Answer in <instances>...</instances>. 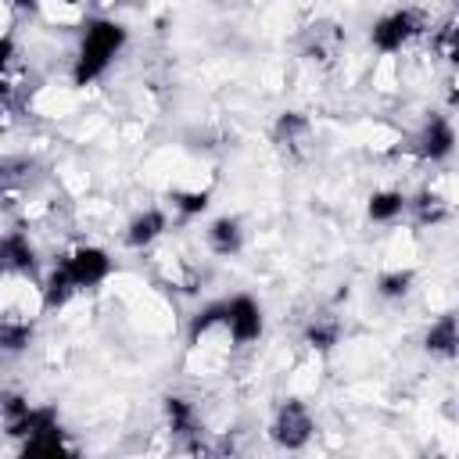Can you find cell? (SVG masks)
<instances>
[{
  "label": "cell",
  "mask_w": 459,
  "mask_h": 459,
  "mask_svg": "<svg viewBox=\"0 0 459 459\" xmlns=\"http://www.w3.org/2000/svg\"><path fill=\"white\" fill-rule=\"evenodd\" d=\"M122 47H126V29L118 22H108V18L86 22L82 39H79V54H75V68H72L75 86L100 79Z\"/></svg>",
  "instance_id": "obj_1"
},
{
  "label": "cell",
  "mask_w": 459,
  "mask_h": 459,
  "mask_svg": "<svg viewBox=\"0 0 459 459\" xmlns=\"http://www.w3.org/2000/svg\"><path fill=\"white\" fill-rule=\"evenodd\" d=\"M423 29V14L420 11H391V14H384L373 29H369V43L377 47V50H384V54H394V50H402L416 32Z\"/></svg>",
  "instance_id": "obj_2"
},
{
  "label": "cell",
  "mask_w": 459,
  "mask_h": 459,
  "mask_svg": "<svg viewBox=\"0 0 459 459\" xmlns=\"http://www.w3.org/2000/svg\"><path fill=\"white\" fill-rule=\"evenodd\" d=\"M308 437H312V416H308V409L301 402H283L280 412H276V420H273V441L280 448H290L294 452V448H305Z\"/></svg>",
  "instance_id": "obj_3"
},
{
  "label": "cell",
  "mask_w": 459,
  "mask_h": 459,
  "mask_svg": "<svg viewBox=\"0 0 459 459\" xmlns=\"http://www.w3.org/2000/svg\"><path fill=\"white\" fill-rule=\"evenodd\" d=\"M273 140L283 151V158L290 161H305L308 158V143H312V126L301 111H283L273 126Z\"/></svg>",
  "instance_id": "obj_4"
},
{
  "label": "cell",
  "mask_w": 459,
  "mask_h": 459,
  "mask_svg": "<svg viewBox=\"0 0 459 459\" xmlns=\"http://www.w3.org/2000/svg\"><path fill=\"white\" fill-rule=\"evenodd\" d=\"M61 265L72 273L75 287L86 290V287H97V283L111 273V255H108L104 247H90V244H86V247H75L72 255H65Z\"/></svg>",
  "instance_id": "obj_5"
},
{
  "label": "cell",
  "mask_w": 459,
  "mask_h": 459,
  "mask_svg": "<svg viewBox=\"0 0 459 459\" xmlns=\"http://www.w3.org/2000/svg\"><path fill=\"white\" fill-rule=\"evenodd\" d=\"M226 330L233 337V344H251L262 337V308L255 298L237 294L230 298V312H226Z\"/></svg>",
  "instance_id": "obj_6"
},
{
  "label": "cell",
  "mask_w": 459,
  "mask_h": 459,
  "mask_svg": "<svg viewBox=\"0 0 459 459\" xmlns=\"http://www.w3.org/2000/svg\"><path fill=\"white\" fill-rule=\"evenodd\" d=\"M455 151V129L445 115H430L416 136V154L423 161H445Z\"/></svg>",
  "instance_id": "obj_7"
},
{
  "label": "cell",
  "mask_w": 459,
  "mask_h": 459,
  "mask_svg": "<svg viewBox=\"0 0 459 459\" xmlns=\"http://www.w3.org/2000/svg\"><path fill=\"white\" fill-rule=\"evenodd\" d=\"M423 348L437 359L459 355V319L455 316H437L423 333Z\"/></svg>",
  "instance_id": "obj_8"
},
{
  "label": "cell",
  "mask_w": 459,
  "mask_h": 459,
  "mask_svg": "<svg viewBox=\"0 0 459 459\" xmlns=\"http://www.w3.org/2000/svg\"><path fill=\"white\" fill-rule=\"evenodd\" d=\"M161 233H165V212L147 208V212H140V215L126 226V244L140 251V247H151Z\"/></svg>",
  "instance_id": "obj_9"
},
{
  "label": "cell",
  "mask_w": 459,
  "mask_h": 459,
  "mask_svg": "<svg viewBox=\"0 0 459 459\" xmlns=\"http://www.w3.org/2000/svg\"><path fill=\"white\" fill-rule=\"evenodd\" d=\"M240 244H244V233H240V222H237V219L222 215V219H215V222L208 226V247H212L215 255H237Z\"/></svg>",
  "instance_id": "obj_10"
},
{
  "label": "cell",
  "mask_w": 459,
  "mask_h": 459,
  "mask_svg": "<svg viewBox=\"0 0 459 459\" xmlns=\"http://www.w3.org/2000/svg\"><path fill=\"white\" fill-rule=\"evenodd\" d=\"M4 262H7L11 273H25V276L36 273V251L22 233H7L4 237Z\"/></svg>",
  "instance_id": "obj_11"
},
{
  "label": "cell",
  "mask_w": 459,
  "mask_h": 459,
  "mask_svg": "<svg viewBox=\"0 0 459 459\" xmlns=\"http://www.w3.org/2000/svg\"><path fill=\"white\" fill-rule=\"evenodd\" d=\"M79 287H75V280H72V273L57 262L54 269H50V276H47V283H43V305L47 308H61L72 294H75Z\"/></svg>",
  "instance_id": "obj_12"
},
{
  "label": "cell",
  "mask_w": 459,
  "mask_h": 459,
  "mask_svg": "<svg viewBox=\"0 0 459 459\" xmlns=\"http://www.w3.org/2000/svg\"><path fill=\"white\" fill-rule=\"evenodd\" d=\"M405 208H409V201H405L398 190H380V194L369 197L366 215H369L373 222H391V219H398Z\"/></svg>",
  "instance_id": "obj_13"
},
{
  "label": "cell",
  "mask_w": 459,
  "mask_h": 459,
  "mask_svg": "<svg viewBox=\"0 0 459 459\" xmlns=\"http://www.w3.org/2000/svg\"><path fill=\"white\" fill-rule=\"evenodd\" d=\"M165 416H169V427L176 434H194L197 430V416H194V405L179 394H169L165 398Z\"/></svg>",
  "instance_id": "obj_14"
},
{
  "label": "cell",
  "mask_w": 459,
  "mask_h": 459,
  "mask_svg": "<svg viewBox=\"0 0 459 459\" xmlns=\"http://www.w3.org/2000/svg\"><path fill=\"white\" fill-rule=\"evenodd\" d=\"M337 337H341V323H337L333 316H316V319L308 323V330H305V341H308L312 348H319V351L333 348Z\"/></svg>",
  "instance_id": "obj_15"
},
{
  "label": "cell",
  "mask_w": 459,
  "mask_h": 459,
  "mask_svg": "<svg viewBox=\"0 0 459 459\" xmlns=\"http://www.w3.org/2000/svg\"><path fill=\"white\" fill-rule=\"evenodd\" d=\"M409 287H412V269H391V273H380L377 276V294L387 298V301L405 298Z\"/></svg>",
  "instance_id": "obj_16"
},
{
  "label": "cell",
  "mask_w": 459,
  "mask_h": 459,
  "mask_svg": "<svg viewBox=\"0 0 459 459\" xmlns=\"http://www.w3.org/2000/svg\"><path fill=\"white\" fill-rule=\"evenodd\" d=\"M226 312H230V301H215V305H204L194 319H190V341L197 344V337H204L212 326H226Z\"/></svg>",
  "instance_id": "obj_17"
},
{
  "label": "cell",
  "mask_w": 459,
  "mask_h": 459,
  "mask_svg": "<svg viewBox=\"0 0 459 459\" xmlns=\"http://www.w3.org/2000/svg\"><path fill=\"white\" fill-rule=\"evenodd\" d=\"M409 204H412V215H416L420 226H427V222H441V219H445V204H441V197L430 194V190L416 194Z\"/></svg>",
  "instance_id": "obj_18"
},
{
  "label": "cell",
  "mask_w": 459,
  "mask_h": 459,
  "mask_svg": "<svg viewBox=\"0 0 459 459\" xmlns=\"http://www.w3.org/2000/svg\"><path fill=\"white\" fill-rule=\"evenodd\" d=\"M312 47H308V54H319L323 61L326 57H333L337 54V47H341V32L333 29V25H312Z\"/></svg>",
  "instance_id": "obj_19"
},
{
  "label": "cell",
  "mask_w": 459,
  "mask_h": 459,
  "mask_svg": "<svg viewBox=\"0 0 459 459\" xmlns=\"http://www.w3.org/2000/svg\"><path fill=\"white\" fill-rule=\"evenodd\" d=\"M172 204L183 219H194L208 208V190H172Z\"/></svg>",
  "instance_id": "obj_20"
},
{
  "label": "cell",
  "mask_w": 459,
  "mask_h": 459,
  "mask_svg": "<svg viewBox=\"0 0 459 459\" xmlns=\"http://www.w3.org/2000/svg\"><path fill=\"white\" fill-rule=\"evenodd\" d=\"M29 337H32V323H14V319H4V326H0V344H4V351H22L25 344H29Z\"/></svg>",
  "instance_id": "obj_21"
},
{
  "label": "cell",
  "mask_w": 459,
  "mask_h": 459,
  "mask_svg": "<svg viewBox=\"0 0 459 459\" xmlns=\"http://www.w3.org/2000/svg\"><path fill=\"white\" fill-rule=\"evenodd\" d=\"M448 39H452V47H448V61L459 68V29H452V32H448Z\"/></svg>",
  "instance_id": "obj_22"
},
{
  "label": "cell",
  "mask_w": 459,
  "mask_h": 459,
  "mask_svg": "<svg viewBox=\"0 0 459 459\" xmlns=\"http://www.w3.org/2000/svg\"><path fill=\"white\" fill-rule=\"evenodd\" d=\"M18 7H36V0H14Z\"/></svg>",
  "instance_id": "obj_23"
}]
</instances>
